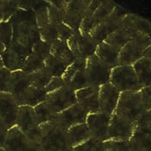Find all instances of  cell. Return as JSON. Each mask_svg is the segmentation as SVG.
<instances>
[{
    "label": "cell",
    "instance_id": "obj_1",
    "mask_svg": "<svg viewBox=\"0 0 151 151\" xmlns=\"http://www.w3.org/2000/svg\"><path fill=\"white\" fill-rule=\"evenodd\" d=\"M9 93L19 106L35 107L45 100L47 96L45 88L35 85L29 74L22 70L12 72Z\"/></svg>",
    "mask_w": 151,
    "mask_h": 151
},
{
    "label": "cell",
    "instance_id": "obj_2",
    "mask_svg": "<svg viewBox=\"0 0 151 151\" xmlns=\"http://www.w3.org/2000/svg\"><path fill=\"white\" fill-rule=\"evenodd\" d=\"M13 31V40L32 49L41 40L33 10H18L9 19Z\"/></svg>",
    "mask_w": 151,
    "mask_h": 151
},
{
    "label": "cell",
    "instance_id": "obj_3",
    "mask_svg": "<svg viewBox=\"0 0 151 151\" xmlns=\"http://www.w3.org/2000/svg\"><path fill=\"white\" fill-rule=\"evenodd\" d=\"M42 142L41 150H71L67 130L62 128L53 120L40 125Z\"/></svg>",
    "mask_w": 151,
    "mask_h": 151
},
{
    "label": "cell",
    "instance_id": "obj_4",
    "mask_svg": "<svg viewBox=\"0 0 151 151\" xmlns=\"http://www.w3.org/2000/svg\"><path fill=\"white\" fill-rule=\"evenodd\" d=\"M146 111L139 92L127 91L120 93L113 113L135 124Z\"/></svg>",
    "mask_w": 151,
    "mask_h": 151
},
{
    "label": "cell",
    "instance_id": "obj_5",
    "mask_svg": "<svg viewBox=\"0 0 151 151\" xmlns=\"http://www.w3.org/2000/svg\"><path fill=\"white\" fill-rule=\"evenodd\" d=\"M150 36L138 32L120 50L119 65H132L143 57L145 50L150 46Z\"/></svg>",
    "mask_w": 151,
    "mask_h": 151
},
{
    "label": "cell",
    "instance_id": "obj_6",
    "mask_svg": "<svg viewBox=\"0 0 151 151\" xmlns=\"http://www.w3.org/2000/svg\"><path fill=\"white\" fill-rule=\"evenodd\" d=\"M16 125L30 140L39 147L41 150L42 134L33 107L27 105L19 106Z\"/></svg>",
    "mask_w": 151,
    "mask_h": 151
},
{
    "label": "cell",
    "instance_id": "obj_7",
    "mask_svg": "<svg viewBox=\"0 0 151 151\" xmlns=\"http://www.w3.org/2000/svg\"><path fill=\"white\" fill-rule=\"evenodd\" d=\"M109 83L120 93L135 92L142 88L132 65H119L112 68Z\"/></svg>",
    "mask_w": 151,
    "mask_h": 151
},
{
    "label": "cell",
    "instance_id": "obj_8",
    "mask_svg": "<svg viewBox=\"0 0 151 151\" xmlns=\"http://www.w3.org/2000/svg\"><path fill=\"white\" fill-rule=\"evenodd\" d=\"M150 110H149L135 123L129 139L131 150L150 151Z\"/></svg>",
    "mask_w": 151,
    "mask_h": 151
},
{
    "label": "cell",
    "instance_id": "obj_9",
    "mask_svg": "<svg viewBox=\"0 0 151 151\" xmlns=\"http://www.w3.org/2000/svg\"><path fill=\"white\" fill-rule=\"evenodd\" d=\"M100 42L91 35H82L79 30L74 31L67 44L76 59H87L94 55Z\"/></svg>",
    "mask_w": 151,
    "mask_h": 151
},
{
    "label": "cell",
    "instance_id": "obj_10",
    "mask_svg": "<svg viewBox=\"0 0 151 151\" xmlns=\"http://www.w3.org/2000/svg\"><path fill=\"white\" fill-rule=\"evenodd\" d=\"M127 14L123 8L117 5L111 13L97 25L89 35L99 42L104 41L120 26L122 19Z\"/></svg>",
    "mask_w": 151,
    "mask_h": 151
},
{
    "label": "cell",
    "instance_id": "obj_11",
    "mask_svg": "<svg viewBox=\"0 0 151 151\" xmlns=\"http://www.w3.org/2000/svg\"><path fill=\"white\" fill-rule=\"evenodd\" d=\"M32 52V49L12 40L6 47L1 55L3 64L12 72L21 70L25 61Z\"/></svg>",
    "mask_w": 151,
    "mask_h": 151
},
{
    "label": "cell",
    "instance_id": "obj_12",
    "mask_svg": "<svg viewBox=\"0 0 151 151\" xmlns=\"http://www.w3.org/2000/svg\"><path fill=\"white\" fill-rule=\"evenodd\" d=\"M86 74L90 86H101L110 82L112 68L96 54L86 59Z\"/></svg>",
    "mask_w": 151,
    "mask_h": 151
},
{
    "label": "cell",
    "instance_id": "obj_13",
    "mask_svg": "<svg viewBox=\"0 0 151 151\" xmlns=\"http://www.w3.org/2000/svg\"><path fill=\"white\" fill-rule=\"evenodd\" d=\"M86 59H76L62 76L66 84L74 91L89 86L86 74Z\"/></svg>",
    "mask_w": 151,
    "mask_h": 151
},
{
    "label": "cell",
    "instance_id": "obj_14",
    "mask_svg": "<svg viewBox=\"0 0 151 151\" xmlns=\"http://www.w3.org/2000/svg\"><path fill=\"white\" fill-rule=\"evenodd\" d=\"M45 100L56 114L77 103L76 91L68 85L47 93Z\"/></svg>",
    "mask_w": 151,
    "mask_h": 151
},
{
    "label": "cell",
    "instance_id": "obj_15",
    "mask_svg": "<svg viewBox=\"0 0 151 151\" xmlns=\"http://www.w3.org/2000/svg\"><path fill=\"white\" fill-rule=\"evenodd\" d=\"M88 113L78 103L56 114L53 121L62 128L68 130L76 124L85 123Z\"/></svg>",
    "mask_w": 151,
    "mask_h": 151
},
{
    "label": "cell",
    "instance_id": "obj_16",
    "mask_svg": "<svg viewBox=\"0 0 151 151\" xmlns=\"http://www.w3.org/2000/svg\"><path fill=\"white\" fill-rule=\"evenodd\" d=\"M90 1L87 0L68 1L63 22L73 31L79 30Z\"/></svg>",
    "mask_w": 151,
    "mask_h": 151
},
{
    "label": "cell",
    "instance_id": "obj_17",
    "mask_svg": "<svg viewBox=\"0 0 151 151\" xmlns=\"http://www.w3.org/2000/svg\"><path fill=\"white\" fill-rule=\"evenodd\" d=\"M111 116L102 112L93 113L88 115L86 123L91 137L103 142L109 140L108 133Z\"/></svg>",
    "mask_w": 151,
    "mask_h": 151
},
{
    "label": "cell",
    "instance_id": "obj_18",
    "mask_svg": "<svg viewBox=\"0 0 151 151\" xmlns=\"http://www.w3.org/2000/svg\"><path fill=\"white\" fill-rule=\"evenodd\" d=\"M116 6V3L112 1H102L91 15L84 17L79 30L81 34L88 35L97 25L111 13Z\"/></svg>",
    "mask_w": 151,
    "mask_h": 151
},
{
    "label": "cell",
    "instance_id": "obj_19",
    "mask_svg": "<svg viewBox=\"0 0 151 151\" xmlns=\"http://www.w3.org/2000/svg\"><path fill=\"white\" fill-rule=\"evenodd\" d=\"M19 106L10 93L0 92V118L9 129L15 127Z\"/></svg>",
    "mask_w": 151,
    "mask_h": 151
},
{
    "label": "cell",
    "instance_id": "obj_20",
    "mask_svg": "<svg viewBox=\"0 0 151 151\" xmlns=\"http://www.w3.org/2000/svg\"><path fill=\"white\" fill-rule=\"evenodd\" d=\"M3 148L6 150H40L39 147L30 140L17 125L9 129Z\"/></svg>",
    "mask_w": 151,
    "mask_h": 151
},
{
    "label": "cell",
    "instance_id": "obj_21",
    "mask_svg": "<svg viewBox=\"0 0 151 151\" xmlns=\"http://www.w3.org/2000/svg\"><path fill=\"white\" fill-rule=\"evenodd\" d=\"M120 92L111 83L100 86L99 88V107L100 112L111 116L114 112Z\"/></svg>",
    "mask_w": 151,
    "mask_h": 151
},
{
    "label": "cell",
    "instance_id": "obj_22",
    "mask_svg": "<svg viewBox=\"0 0 151 151\" xmlns=\"http://www.w3.org/2000/svg\"><path fill=\"white\" fill-rule=\"evenodd\" d=\"M99 86H89L76 91L77 103L89 114L100 112L99 107Z\"/></svg>",
    "mask_w": 151,
    "mask_h": 151
},
{
    "label": "cell",
    "instance_id": "obj_23",
    "mask_svg": "<svg viewBox=\"0 0 151 151\" xmlns=\"http://www.w3.org/2000/svg\"><path fill=\"white\" fill-rule=\"evenodd\" d=\"M134 123L118 116L111 115L108 128L109 139L129 140L133 132Z\"/></svg>",
    "mask_w": 151,
    "mask_h": 151
},
{
    "label": "cell",
    "instance_id": "obj_24",
    "mask_svg": "<svg viewBox=\"0 0 151 151\" xmlns=\"http://www.w3.org/2000/svg\"><path fill=\"white\" fill-rule=\"evenodd\" d=\"M120 50L106 43L100 42L96 50V55L112 69L119 66V55Z\"/></svg>",
    "mask_w": 151,
    "mask_h": 151
},
{
    "label": "cell",
    "instance_id": "obj_25",
    "mask_svg": "<svg viewBox=\"0 0 151 151\" xmlns=\"http://www.w3.org/2000/svg\"><path fill=\"white\" fill-rule=\"evenodd\" d=\"M121 24L135 34L142 32L150 36V22L138 15L127 13L123 17Z\"/></svg>",
    "mask_w": 151,
    "mask_h": 151
},
{
    "label": "cell",
    "instance_id": "obj_26",
    "mask_svg": "<svg viewBox=\"0 0 151 151\" xmlns=\"http://www.w3.org/2000/svg\"><path fill=\"white\" fill-rule=\"evenodd\" d=\"M132 66L141 86L142 88L146 86H150V58L142 57L135 62Z\"/></svg>",
    "mask_w": 151,
    "mask_h": 151
},
{
    "label": "cell",
    "instance_id": "obj_27",
    "mask_svg": "<svg viewBox=\"0 0 151 151\" xmlns=\"http://www.w3.org/2000/svg\"><path fill=\"white\" fill-rule=\"evenodd\" d=\"M137 34H134L132 32L121 24L120 26L108 36L104 41L113 47L121 50Z\"/></svg>",
    "mask_w": 151,
    "mask_h": 151
},
{
    "label": "cell",
    "instance_id": "obj_28",
    "mask_svg": "<svg viewBox=\"0 0 151 151\" xmlns=\"http://www.w3.org/2000/svg\"><path fill=\"white\" fill-rule=\"evenodd\" d=\"M67 132L73 148L83 143L91 137L86 122L73 126L67 130Z\"/></svg>",
    "mask_w": 151,
    "mask_h": 151
},
{
    "label": "cell",
    "instance_id": "obj_29",
    "mask_svg": "<svg viewBox=\"0 0 151 151\" xmlns=\"http://www.w3.org/2000/svg\"><path fill=\"white\" fill-rule=\"evenodd\" d=\"M51 54L66 63L68 66L76 59L75 56L68 45L67 41L56 40L52 42Z\"/></svg>",
    "mask_w": 151,
    "mask_h": 151
},
{
    "label": "cell",
    "instance_id": "obj_30",
    "mask_svg": "<svg viewBox=\"0 0 151 151\" xmlns=\"http://www.w3.org/2000/svg\"><path fill=\"white\" fill-rule=\"evenodd\" d=\"M45 67L53 78L62 77L68 65L52 54L45 60Z\"/></svg>",
    "mask_w": 151,
    "mask_h": 151
},
{
    "label": "cell",
    "instance_id": "obj_31",
    "mask_svg": "<svg viewBox=\"0 0 151 151\" xmlns=\"http://www.w3.org/2000/svg\"><path fill=\"white\" fill-rule=\"evenodd\" d=\"M37 123L40 125L53 121L56 115L46 100L33 107Z\"/></svg>",
    "mask_w": 151,
    "mask_h": 151
},
{
    "label": "cell",
    "instance_id": "obj_32",
    "mask_svg": "<svg viewBox=\"0 0 151 151\" xmlns=\"http://www.w3.org/2000/svg\"><path fill=\"white\" fill-rule=\"evenodd\" d=\"M29 76L35 85L44 88L53 79V76L48 72L45 65L40 70L30 74Z\"/></svg>",
    "mask_w": 151,
    "mask_h": 151
},
{
    "label": "cell",
    "instance_id": "obj_33",
    "mask_svg": "<svg viewBox=\"0 0 151 151\" xmlns=\"http://www.w3.org/2000/svg\"><path fill=\"white\" fill-rule=\"evenodd\" d=\"M18 9L17 1H0V22L9 21Z\"/></svg>",
    "mask_w": 151,
    "mask_h": 151
},
{
    "label": "cell",
    "instance_id": "obj_34",
    "mask_svg": "<svg viewBox=\"0 0 151 151\" xmlns=\"http://www.w3.org/2000/svg\"><path fill=\"white\" fill-rule=\"evenodd\" d=\"M44 62L45 61L31 52L25 61L21 70L29 74H32L44 67Z\"/></svg>",
    "mask_w": 151,
    "mask_h": 151
},
{
    "label": "cell",
    "instance_id": "obj_35",
    "mask_svg": "<svg viewBox=\"0 0 151 151\" xmlns=\"http://www.w3.org/2000/svg\"><path fill=\"white\" fill-rule=\"evenodd\" d=\"M51 43L40 40L33 45L31 52L45 61L51 54Z\"/></svg>",
    "mask_w": 151,
    "mask_h": 151
},
{
    "label": "cell",
    "instance_id": "obj_36",
    "mask_svg": "<svg viewBox=\"0 0 151 151\" xmlns=\"http://www.w3.org/2000/svg\"><path fill=\"white\" fill-rule=\"evenodd\" d=\"M73 150L81 151H101L105 150V148L103 142L97 140L93 137H90L89 139H88L83 143L74 147Z\"/></svg>",
    "mask_w": 151,
    "mask_h": 151
},
{
    "label": "cell",
    "instance_id": "obj_37",
    "mask_svg": "<svg viewBox=\"0 0 151 151\" xmlns=\"http://www.w3.org/2000/svg\"><path fill=\"white\" fill-rule=\"evenodd\" d=\"M105 150L126 151L131 150L129 140L109 139L104 142Z\"/></svg>",
    "mask_w": 151,
    "mask_h": 151
},
{
    "label": "cell",
    "instance_id": "obj_38",
    "mask_svg": "<svg viewBox=\"0 0 151 151\" xmlns=\"http://www.w3.org/2000/svg\"><path fill=\"white\" fill-rule=\"evenodd\" d=\"M53 24L57 40L67 41L73 35L74 31L64 22L52 23Z\"/></svg>",
    "mask_w": 151,
    "mask_h": 151
},
{
    "label": "cell",
    "instance_id": "obj_39",
    "mask_svg": "<svg viewBox=\"0 0 151 151\" xmlns=\"http://www.w3.org/2000/svg\"><path fill=\"white\" fill-rule=\"evenodd\" d=\"M0 37L5 47L9 45L13 40V31L9 20L0 22Z\"/></svg>",
    "mask_w": 151,
    "mask_h": 151
},
{
    "label": "cell",
    "instance_id": "obj_40",
    "mask_svg": "<svg viewBox=\"0 0 151 151\" xmlns=\"http://www.w3.org/2000/svg\"><path fill=\"white\" fill-rule=\"evenodd\" d=\"M11 78V71L5 67L0 70V92L9 93Z\"/></svg>",
    "mask_w": 151,
    "mask_h": 151
},
{
    "label": "cell",
    "instance_id": "obj_41",
    "mask_svg": "<svg viewBox=\"0 0 151 151\" xmlns=\"http://www.w3.org/2000/svg\"><path fill=\"white\" fill-rule=\"evenodd\" d=\"M65 85H67L66 82L62 77L53 78L52 81L45 86V90L47 94L59 88L62 86H64Z\"/></svg>",
    "mask_w": 151,
    "mask_h": 151
},
{
    "label": "cell",
    "instance_id": "obj_42",
    "mask_svg": "<svg viewBox=\"0 0 151 151\" xmlns=\"http://www.w3.org/2000/svg\"><path fill=\"white\" fill-rule=\"evenodd\" d=\"M150 86L143 87L140 89V91H138L145 104L146 110H150Z\"/></svg>",
    "mask_w": 151,
    "mask_h": 151
},
{
    "label": "cell",
    "instance_id": "obj_43",
    "mask_svg": "<svg viewBox=\"0 0 151 151\" xmlns=\"http://www.w3.org/2000/svg\"><path fill=\"white\" fill-rule=\"evenodd\" d=\"M9 129L3 120L0 118V147H4Z\"/></svg>",
    "mask_w": 151,
    "mask_h": 151
},
{
    "label": "cell",
    "instance_id": "obj_44",
    "mask_svg": "<svg viewBox=\"0 0 151 151\" xmlns=\"http://www.w3.org/2000/svg\"><path fill=\"white\" fill-rule=\"evenodd\" d=\"M143 57L145 58H150V46L148 47L143 52Z\"/></svg>",
    "mask_w": 151,
    "mask_h": 151
},
{
    "label": "cell",
    "instance_id": "obj_45",
    "mask_svg": "<svg viewBox=\"0 0 151 151\" xmlns=\"http://www.w3.org/2000/svg\"><path fill=\"white\" fill-rule=\"evenodd\" d=\"M5 48H6V47L1 39V37H0V55L3 53Z\"/></svg>",
    "mask_w": 151,
    "mask_h": 151
},
{
    "label": "cell",
    "instance_id": "obj_46",
    "mask_svg": "<svg viewBox=\"0 0 151 151\" xmlns=\"http://www.w3.org/2000/svg\"><path fill=\"white\" fill-rule=\"evenodd\" d=\"M4 65L3 64V59L1 58V55H0V70H1V68H3V67H4Z\"/></svg>",
    "mask_w": 151,
    "mask_h": 151
}]
</instances>
